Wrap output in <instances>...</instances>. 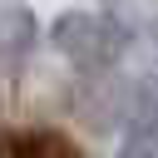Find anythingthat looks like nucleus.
I'll return each mask as SVG.
<instances>
[{
  "label": "nucleus",
  "instance_id": "obj_1",
  "mask_svg": "<svg viewBox=\"0 0 158 158\" xmlns=\"http://www.w3.org/2000/svg\"><path fill=\"white\" fill-rule=\"evenodd\" d=\"M49 44L84 74H99L109 64H118V54L128 49V30L118 15L109 10H59L49 20Z\"/></svg>",
  "mask_w": 158,
  "mask_h": 158
},
{
  "label": "nucleus",
  "instance_id": "obj_2",
  "mask_svg": "<svg viewBox=\"0 0 158 158\" xmlns=\"http://www.w3.org/2000/svg\"><path fill=\"white\" fill-rule=\"evenodd\" d=\"M40 44V20L20 0H0V64H25Z\"/></svg>",
  "mask_w": 158,
  "mask_h": 158
},
{
  "label": "nucleus",
  "instance_id": "obj_3",
  "mask_svg": "<svg viewBox=\"0 0 158 158\" xmlns=\"http://www.w3.org/2000/svg\"><path fill=\"white\" fill-rule=\"evenodd\" d=\"M118 158H158V153H153V138H138V133H133V138H128V148H123Z\"/></svg>",
  "mask_w": 158,
  "mask_h": 158
},
{
  "label": "nucleus",
  "instance_id": "obj_4",
  "mask_svg": "<svg viewBox=\"0 0 158 158\" xmlns=\"http://www.w3.org/2000/svg\"><path fill=\"white\" fill-rule=\"evenodd\" d=\"M0 158H5V148H0Z\"/></svg>",
  "mask_w": 158,
  "mask_h": 158
}]
</instances>
